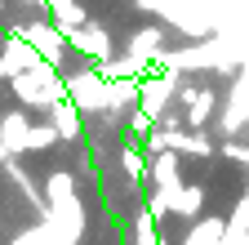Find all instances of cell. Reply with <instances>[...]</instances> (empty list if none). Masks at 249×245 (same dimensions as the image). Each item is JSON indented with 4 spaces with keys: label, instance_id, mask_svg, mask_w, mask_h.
<instances>
[{
    "label": "cell",
    "instance_id": "cell-7",
    "mask_svg": "<svg viewBox=\"0 0 249 245\" xmlns=\"http://www.w3.org/2000/svg\"><path fill=\"white\" fill-rule=\"evenodd\" d=\"M45 192H49V209L53 205H67V201H76V178L67 170H58V174L45 178Z\"/></svg>",
    "mask_w": 249,
    "mask_h": 245
},
{
    "label": "cell",
    "instance_id": "cell-1",
    "mask_svg": "<svg viewBox=\"0 0 249 245\" xmlns=\"http://www.w3.org/2000/svg\"><path fill=\"white\" fill-rule=\"evenodd\" d=\"M67 49H76L93 67L111 63V36H107V27H98V22H85V27H76V32H67Z\"/></svg>",
    "mask_w": 249,
    "mask_h": 245
},
{
    "label": "cell",
    "instance_id": "cell-8",
    "mask_svg": "<svg viewBox=\"0 0 249 245\" xmlns=\"http://www.w3.org/2000/svg\"><path fill=\"white\" fill-rule=\"evenodd\" d=\"M120 170L129 174V183H142L151 174V156H147L142 147H120Z\"/></svg>",
    "mask_w": 249,
    "mask_h": 245
},
{
    "label": "cell",
    "instance_id": "cell-10",
    "mask_svg": "<svg viewBox=\"0 0 249 245\" xmlns=\"http://www.w3.org/2000/svg\"><path fill=\"white\" fill-rule=\"evenodd\" d=\"M53 143H62L53 125H31V134H27V151H49Z\"/></svg>",
    "mask_w": 249,
    "mask_h": 245
},
{
    "label": "cell",
    "instance_id": "cell-5",
    "mask_svg": "<svg viewBox=\"0 0 249 245\" xmlns=\"http://www.w3.org/2000/svg\"><path fill=\"white\" fill-rule=\"evenodd\" d=\"M27 134H31L27 112H9V116H0V143H5L14 156H18V151H27Z\"/></svg>",
    "mask_w": 249,
    "mask_h": 245
},
{
    "label": "cell",
    "instance_id": "cell-2",
    "mask_svg": "<svg viewBox=\"0 0 249 245\" xmlns=\"http://www.w3.org/2000/svg\"><path fill=\"white\" fill-rule=\"evenodd\" d=\"M22 36L31 40V49H36L45 63H53V67L62 63V49H67V32H62L58 22H31Z\"/></svg>",
    "mask_w": 249,
    "mask_h": 245
},
{
    "label": "cell",
    "instance_id": "cell-6",
    "mask_svg": "<svg viewBox=\"0 0 249 245\" xmlns=\"http://www.w3.org/2000/svg\"><path fill=\"white\" fill-rule=\"evenodd\" d=\"M200 209H205V188H200V183H187V188L174 192V214H178V219L196 223V214H200Z\"/></svg>",
    "mask_w": 249,
    "mask_h": 245
},
{
    "label": "cell",
    "instance_id": "cell-3",
    "mask_svg": "<svg viewBox=\"0 0 249 245\" xmlns=\"http://www.w3.org/2000/svg\"><path fill=\"white\" fill-rule=\"evenodd\" d=\"M49 125L58 130L62 143H76V138L85 134V112H80L71 98H58V103L49 107Z\"/></svg>",
    "mask_w": 249,
    "mask_h": 245
},
{
    "label": "cell",
    "instance_id": "cell-9",
    "mask_svg": "<svg viewBox=\"0 0 249 245\" xmlns=\"http://www.w3.org/2000/svg\"><path fill=\"white\" fill-rule=\"evenodd\" d=\"M134 245H165L160 241V232H156V219L142 209V214H134Z\"/></svg>",
    "mask_w": 249,
    "mask_h": 245
},
{
    "label": "cell",
    "instance_id": "cell-12",
    "mask_svg": "<svg viewBox=\"0 0 249 245\" xmlns=\"http://www.w3.org/2000/svg\"><path fill=\"white\" fill-rule=\"evenodd\" d=\"M22 5H45V0H22Z\"/></svg>",
    "mask_w": 249,
    "mask_h": 245
},
{
    "label": "cell",
    "instance_id": "cell-11",
    "mask_svg": "<svg viewBox=\"0 0 249 245\" xmlns=\"http://www.w3.org/2000/svg\"><path fill=\"white\" fill-rule=\"evenodd\" d=\"M9 161H14V151H9L5 143H0V165H9Z\"/></svg>",
    "mask_w": 249,
    "mask_h": 245
},
{
    "label": "cell",
    "instance_id": "cell-4",
    "mask_svg": "<svg viewBox=\"0 0 249 245\" xmlns=\"http://www.w3.org/2000/svg\"><path fill=\"white\" fill-rule=\"evenodd\" d=\"M178 156H182V151H160V156H151V183H156V188H165V192H178L182 188V174H178Z\"/></svg>",
    "mask_w": 249,
    "mask_h": 245
}]
</instances>
